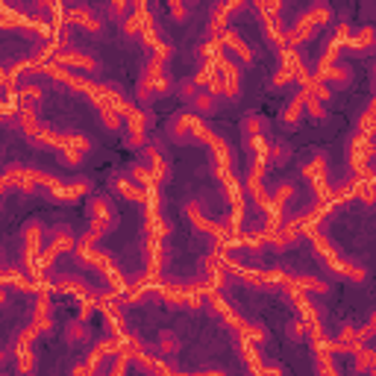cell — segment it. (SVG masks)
Instances as JSON below:
<instances>
[{
    "label": "cell",
    "mask_w": 376,
    "mask_h": 376,
    "mask_svg": "<svg viewBox=\"0 0 376 376\" xmlns=\"http://www.w3.org/2000/svg\"><path fill=\"white\" fill-rule=\"evenodd\" d=\"M44 95H48V85H44L41 80H27V82L18 85L15 100H18V106H36L38 109V103H41Z\"/></svg>",
    "instance_id": "obj_16"
},
{
    "label": "cell",
    "mask_w": 376,
    "mask_h": 376,
    "mask_svg": "<svg viewBox=\"0 0 376 376\" xmlns=\"http://www.w3.org/2000/svg\"><path fill=\"white\" fill-rule=\"evenodd\" d=\"M308 238H312V247H315V256L326 264V268H333L338 276H344V279H353V282H365L367 279V271L362 268V264H353L350 259H341L338 253H335V247L329 245V241L321 235V232H308Z\"/></svg>",
    "instance_id": "obj_2"
},
{
    "label": "cell",
    "mask_w": 376,
    "mask_h": 376,
    "mask_svg": "<svg viewBox=\"0 0 376 376\" xmlns=\"http://www.w3.org/2000/svg\"><path fill=\"white\" fill-rule=\"evenodd\" d=\"M65 341L68 344H82L88 341V329H85V321H68V326H65Z\"/></svg>",
    "instance_id": "obj_25"
},
{
    "label": "cell",
    "mask_w": 376,
    "mask_h": 376,
    "mask_svg": "<svg viewBox=\"0 0 376 376\" xmlns=\"http://www.w3.org/2000/svg\"><path fill=\"white\" fill-rule=\"evenodd\" d=\"M48 62L59 65V68H65V71L82 74V77H85L88 71H97V68H100V65H97V59H95L92 53H82V50H74V48H62V50H53Z\"/></svg>",
    "instance_id": "obj_4"
},
{
    "label": "cell",
    "mask_w": 376,
    "mask_h": 376,
    "mask_svg": "<svg viewBox=\"0 0 376 376\" xmlns=\"http://www.w3.org/2000/svg\"><path fill=\"white\" fill-rule=\"evenodd\" d=\"M48 230H44V224L41 220H30V224L21 230V241H24V253L33 259V262H38V256H41V250L48 247Z\"/></svg>",
    "instance_id": "obj_8"
},
{
    "label": "cell",
    "mask_w": 376,
    "mask_h": 376,
    "mask_svg": "<svg viewBox=\"0 0 376 376\" xmlns=\"http://www.w3.org/2000/svg\"><path fill=\"white\" fill-rule=\"evenodd\" d=\"M306 15L312 18L318 27H323V24H329V21H333V6H329V4H312V6L306 9Z\"/></svg>",
    "instance_id": "obj_26"
},
{
    "label": "cell",
    "mask_w": 376,
    "mask_h": 376,
    "mask_svg": "<svg viewBox=\"0 0 376 376\" xmlns=\"http://www.w3.org/2000/svg\"><path fill=\"white\" fill-rule=\"evenodd\" d=\"M118 227V212L109 197H92L88 200V230L80 241V247H95L97 241Z\"/></svg>",
    "instance_id": "obj_1"
},
{
    "label": "cell",
    "mask_w": 376,
    "mask_h": 376,
    "mask_svg": "<svg viewBox=\"0 0 376 376\" xmlns=\"http://www.w3.org/2000/svg\"><path fill=\"white\" fill-rule=\"evenodd\" d=\"M323 171H326V153H312V156L306 159L303 165V176L306 180H312V183H323Z\"/></svg>",
    "instance_id": "obj_20"
},
{
    "label": "cell",
    "mask_w": 376,
    "mask_h": 376,
    "mask_svg": "<svg viewBox=\"0 0 376 376\" xmlns=\"http://www.w3.org/2000/svg\"><path fill=\"white\" fill-rule=\"evenodd\" d=\"M359 333H362V338H365V344L370 341V338H376V312L367 318V323L365 326H359Z\"/></svg>",
    "instance_id": "obj_33"
},
{
    "label": "cell",
    "mask_w": 376,
    "mask_h": 376,
    "mask_svg": "<svg viewBox=\"0 0 376 376\" xmlns=\"http://www.w3.org/2000/svg\"><path fill=\"white\" fill-rule=\"evenodd\" d=\"M62 21H68V24H77L80 30L95 33V36L103 30V21L95 15V9H92V6H82V4L65 6V9H62Z\"/></svg>",
    "instance_id": "obj_7"
},
{
    "label": "cell",
    "mask_w": 376,
    "mask_h": 376,
    "mask_svg": "<svg viewBox=\"0 0 376 376\" xmlns=\"http://www.w3.org/2000/svg\"><path fill=\"white\" fill-rule=\"evenodd\" d=\"M344 48H347L350 53H356V56L373 53V50H376V27H373V24H362V27H356V30L350 33V38H347Z\"/></svg>",
    "instance_id": "obj_12"
},
{
    "label": "cell",
    "mask_w": 376,
    "mask_h": 376,
    "mask_svg": "<svg viewBox=\"0 0 376 376\" xmlns=\"http://www.w3.org/2000/svg\"><path fill=\"white\" fill-rule=\"evenodd\" d=\"M300 118H306V95H303V92L294 95V97L289 100V106L282 109V121L289 124V127H294Z\"/></svg>",
    "instance_id": "obj_22"
},
{
    "label": "cell",
    "mask_w": 376,
    "mask_h": 376,
    "mask_svg": "<svg viewBox=\"0 0 376 376\" xmlns=\"http://www.w3.org/2000/svg\"><path fill=\"white\" fill-rule=\"evenodd\" d=\"M245 9V4L241 0H230V4H215L212 6V15H209V33L212 38H224L227 30H232V15Z\"/></svg>",
    "instance_id": "obj_5"
},
{
    "label": "cell",
    "mask_w": 376,
    "mask_h": 376,
    "mask_svg": "<svg viewBox=\"0 0 376 376\" xmlns=\"http://www.w3.org/2000/svg\"><path fill=\"white\" fill-rule=\"evenodd\" d=\"M112 186H115V191L124 197V200H129V203H139V206L150 203V191H147V188H141L139 183H132L129 176H115Z\"/></svg>",
    "instance_id": "obj_15"
},
{
    "label": "cell",
    "mask_w": 376,
    "mask_h": 376,
    "mask_svg": "<svg viewBox=\"0 0 376 376\" xmlns=\"http://www.w3.org/2000/svg\"><path fill=\"white\" fill-rule=\"evenodd\" d=\"M370 376H376V367H373V370H370Z\"/></svg>",
    "instance_id": "obj_39"
},
{
    "label": "cell",
    "mask_w": 376,
    "mask_h": 376,
    "mask_svg": "<svg viewBox=\"0 0 376 376\" xmlns=\"http://www.w3.org/2000/svg\"><path fill=\"white\" fill-rule=\"evenodd\" d=\"M82 194H88V183H62L50 197L53 200H59V203H74V200H80Z\"/></svg>",
    "instance_id": "obj_19"
},
{
    "label": "cell",
    "mask_w": 376,
    "mask_h": 376,
    "mask_svg": "<svg viewBox=\"0 0 376 376\" xmlns=\"http://www.w3.org/2000/svg\"><path fill=\"white\" fill-rule=\"evenodd\" d=\"M71 376H95V370L88 367V362L82 359V362H77V365L71 367Z\"/></svg>",
    "instance_id": "obj_36"
},
{
    "label": "cell",
    "mask_w": 376,
    "mask_h": 376,
    "mask_svg": "<svg viewBox=\"0 0 376 376\" xmlns=\"http://www.w3.org/2000/svg\"><path fill=\"white\" fill-rule=\"evenodd\" d=\"M376 367V350L373 347H362V350H356L353 353V362H350V376H365V373H370Z\"/></svg>",
    "instance_id": "obj_17"
},
{
    "label": "cell",
    "mask_w": 376,
    "mask_h": 376,
    "mask_svg": "<svg viewBox=\"0 0 376 376\" xmlns=\"http://www.w3.org/2000/svg\"><path fill=\"white\" fill-rule=\"evenodd\" d=\"M285 159H289V147L285 144H274L268 150V165H276V162H285Z\"/></svg>",
    "instance_id": "obj_32"
},
{
    "label": "cell",
    "mask_w": 376,
    "mask_h": 376,
    "mask_svg": "<svg viewBox=\"0 0 376 376\" xmlns=\"http://www.w3.org/2000/svg\"><path fill=\"white\" fill-rule=\"evenodd\" d=\"M224 48L230 50V56H232L235 65H253V62H256L253 48H250L247 38L241 36L238 30H227V33H224Z\"/></svg>",
    "instance_id": "obj_10"
},
{
    "label": "cell",
    "mask_w": 376,
    "mask_h": 376,
    "mask_svg": "<svg viewBox=\"0 0 376 376\" xmlns=\"http://www.w3.org/2000/svg\"><path fill=\"white\" fill-rule=\"evenodd\" d=\"M188 103H191V112L194 115H209L212 109H215V95L209 92V88H203V92H197Z\"/></svg>",
    "instance_id": "obj_24"
},
{
    "label": "cell",
    "mask_w": 376,
    "mask_h": 376,
    "mask_svg": "<svg viewBox=\"0 0 376 376\" xmlns=\"http://www.w3.org/2000/svg\"><path fill=\"white\" fill-rule=\"evenodd\" d=\"M315 77L326 85V88H347V85H353V68H347V65H333V68H323V71H315Z\"/></svg>",
    "instance_id": "obj_13"
},
{
    "label": "cell",
    "mask_w": 376,
    "mask_h": 376,
    "mask_svg": "<svg viewBox=\"0 0 376 376\" xmlns=\"http://www.w3.org/2000/svg\"><path fill=\"white\" fill-rule=\"evenodd\" d=\"M129 12H132V4H127V0H112V4H109V15L118 21H124Z\"/></svg>",
    "instance_id": "obj_31"
},
{
    "label": "cell",
    "mask_w": 376,
    "mask_h": 376,
    "mask_svg": "<svg viewBox=\"0 0 376 376\" xmlns=\"http://www.w3.org/2000/svg\"><path fill=\"white\" fill-rule=\"evenodd\" d=\"M291 30H294V33L300 36V41L306 44V41H312V38H315V33H318V24H315V21L308 18L306 12H300V15H297V21L291 24Z\"/></svg>",
    "instance_id": "obj_23"
},
{
    "label": "cell",
    "mask_w": 376,
    "mask_h": 376,
    "mask_svg": "<svg viewBox=\"0 0 376 376\" xmlns=\"http://www.w3.org/2000/svg\"><path fill=\"white\" fill-rule=\"evenodd\" d=\"M59 156H62L65 162H71V165H80V162H82V156H85V153H82V150H74V147H71V150H62Z\"/></svg>",
    "instance_id": "obj_35"
},
{
    "label": "cell",
    "mask_w": 376,
    "mask_h": 376,
    "mask_svg": "<svg viewBox=\"0 0 376 376\" xmlns=\"http://www.w3.org/2000/svg\"><path fill=\"white\" fill-rule=\"evenodd\" d=\"M103 315H106V326H109V333H112L115 338H121L124 333H127V318H124V312L118 306H103Z\"/></svg>",
    "instance_id": "obj_21"
},
{
    "label": "cell",
    "mask_w": 376,
    "mask_h": 376,
    "mask_svg": "<svg viewBox=\"0 0 376 376\" xmlns=\"http://www.w3.org/2000/svg\"><path fill=\"white\" fill-rule=\"evenodd\" d=\"M289 335H291L294 341H308V326H306V321H303V318L291 321V326H289Z\"/></svg>",
    "instance_id": "obj_30"
},
{
    "label": "cell",
    "mask_w": 376,
    "mask_h": 376,
    "mask_svg": "<svg viewBox=\"0 0 376 376\" xmlns=\"http://www.w3.org/2000/svg\"><path fill=\"white\" fill-rule=\"evenodd\" d=\"M141 165L156 176V183L162 180V176H168V159H165V153L156 144H144L141 147Z\"/></svg>",
    "instance_id": "obj_14"
},
{
    "label": "cell",
    "mask_w": 376,
    "mask_h": 376,
    "mask_svg": "<svg viewBox=\"0 0 376 376\" xmlns=\"http://www.w3.org/2000/svg\"><path fill=\"white\" fill-rule=\"evenodd\" d=\"M370 156H376V141H373V144H370Z\"/></svg>",
    "instance_id": "obj_38"
},
{
    "label": "cell",
    "mask_w": 376,
    "mask_h": 376,
    "mask_svg": "<svg viewBox=\"0 0 376 376\" xmlns=\"http://www.w3.org/2000/svg\"><path fill=\"white\" fill-rule=\"evenodd\" d=\"M245 136L247 139H262L264 136V121H262V115H247L245 118Z\"/></svg>",
    "instance_id": "obj_28"
},
{
    "label": "cell",
    "mask_w": 376,
    "mask_h": 376,
    "mask_svg": "<svg viewBox=\"0 0 376 376\" xmlns=\"http://www.w3.org/2000/svg\"><path fill=\"white\" fill-rule=\"evenodd\" d=\"M124 129H127V144L132 147H144V136H147V115L139 106H132L124 115Z\"/></svg>",
    "instance_id": "obj_11"
},
{
    "label": "cell",
    "mask_w": 376,
    "mask_h": 376,
    "mask_svg": "<svg viewBox=\"0 0 376 376\" xmlns=\"http://www.w3.org/2000/svg\"><path fill=\"white\" fill-rule=\"evenodd\" d=\"M173 376H227V373L215 367V370H197V373H173Z\"/></svg>",
    "instance_id": "obj_37"
},
{
    "label": "cell",
    "mask_w": 376,
    "mask_h": 376,
    "mask_svg": "<svg viewBox=\"0 0 376 376\" xmlns=\"http://www.w3.org/2000/svg\"><path fill=\"white\" fill-rule=\"evenodd\" d=\"M303 95H306V92H303ZM306 115L312 118V121H323V118H326V103L318 100V97H312V95H306Z\"/></svg>",
    "instance_id": "obj_27"
},
{
    "label": "cell",
    "mask_w": 376,
    "mask_h": 376,
    "mask_svg": "<svg viewBox=\"0 0 376 376\" xmlns=\"http://www.w3.org/2000/svg\"><path fill=\"white\" fill-rule=\"evenodd\" d=\"M74 247H77L74 235H71L68 230H56V232L48 238V247L41 250V256H38V262H36V268H50V262H53L59 253H71Z\"/></svg>",
    "instance_id": "obj_6"
},
{
    "label": "cell",
    "mask_w": 376,
    "mask_h": 376,
    "mask_svg": "<svg viewBox=\"0 0 376 376\" xmlns=\"http://www.w3.org/2000/svg\"><path fill=\"white\" fill-rule=\"evenodd\" d=\"M200 127H203V124H200V115H194V112H180V115L171 118L168 132H171L173 141H194V136H197V129H200Z\"/></svg>",
    "instance_id": "obj_9"
},
{
    "label": "cell",
    "mask_w": 376,
    "mask_h": 376,
    "mask_svg": "<svg viewBox=\"0 0 376 376\" xmlns=\"http://www.w3.org/2000/svg\"><path fill=\"white\" fill-rule=\"evenodd\" d=\"M159 353H162V356H176V353H180V341H176L173 333H162V338H159Z\"/></svg>",
    "instance_id": "obj_29"
},
{
    "label": "cell",
    "mask_w": 376,
    "mask_h": 376,
    "mask_svg": "<svg viewBox=\"0 0 376 376\" xmlns=\"http://www.w3.org/2000/svg\"><path fill=\"white\" fill-rule=\"evenodd\" d=\"M30 323L41 329V335L50 333V323H53V303H50V297H44V294L38 297V303L33 306V321Z\"/></svg>",
    "instance_id": "obj_18"
},
{
    "label": "cell",
    "mask_w": 376,
    "mask_h": 376,
    "mask_svg": "<svg viewBox=\"0 0 376 376\" xmlns=\"http://www.w3.org/2000/svg\"><path fill=\"white\" fill-rule=\"evenodd\" d=\"M183 212H186V217L191 220L194 232H200V235H212V238H217V241H227V238H230V227H224V224H217V220H212L197 200L183 203Z\"/></svg>",
    "instance_id": "obj_3"
},
{
    "label": "cell",
    "mask_w": 376,
    "mask_h": 376,
    "mask_svg": "<svg viewBox=\"0 0 376 376\" xmlns=\"http://www.w3.org/2000/svg\"><path fill=\"white\" fill-rule=\"evenodd\" d=\"M168 12L173 15V21H183V18L191 12V6H186V4H176V0H171V4H168Z\"/></svg>",
    "instance_id": "obj_34"
}]
</instances>
